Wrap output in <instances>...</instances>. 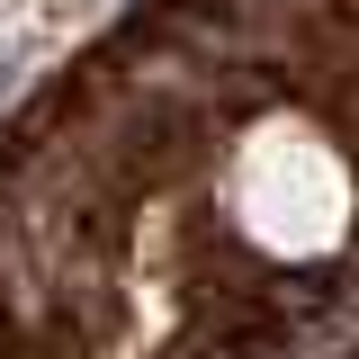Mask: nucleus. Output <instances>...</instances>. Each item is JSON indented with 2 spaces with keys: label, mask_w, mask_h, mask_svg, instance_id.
<instances>
[{
  "label": "nucleus",
  "mask_w": 359,
  "mask_h": 359,
  "mask_svg": "<svg viewBox=\"0 0 359 359\" xmlns=\"http://www.w3.org/2000/svg\"><path fill=\"white\" fill-rule=\"evenodd\" d=\"M224 207H233V233L269 252V261H323L341 252L359 224V180L341 162V144L314 126V117H261L243 126L233 162H224Z\"/></svg>",
  "instance_id": "nucleus-1"
}]
</instances>
